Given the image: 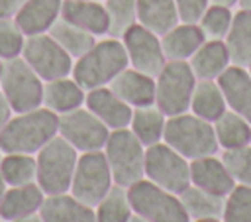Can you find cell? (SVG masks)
<instances>
[{
    "mask_svg": "<svg viewBox=\"0 0 251 222\" xmlns=\"http://www.w3.org/2000/svg\"><path fill=\"white\" fill-rule=\"evenodd\" d=\"M129 222H149V220H145V218H141V216H137V214H133Z\"/></svg>",
    "mask_w": 251,
    "mask_h": 222,
    "instance_id": "46",
    "label": "cell"
},
{
    "mask_svg": "<svg viewBox=\"0 0 251 222\" xmlns=\"http://www.w3.org/2000/svg\"><path fill=\"white\" fill-rule=\"evenodd\" d=\"M196 81L188 61H167L155 77V106L167 118L188 112Z\"/></svg>",
    "mask_w": 251,
    "mask_h": 222,
    "instance_id": "6",
    "label": "cell"
},
{
    "mask_svg": "<svg viewBox=\"0 0 251 222\" xmlns=\"http://www.w3.org/2000/svg\"><path fill=\"white\" fill-rule=\"evenodd\" d=\"M63 0H27L14 16L16 24L25 37L47 33L51 26L61 18Z\"/></svg>",
    "mask_w": 251,
    "mask_h": 222,
    "instance_id": "21",
    "label": "cell"
},
{
    "mask_svg": "<svg viewBox=\"0 0 251 222\" xmlns=\"http://www.w3.org/2000/svg\"><path fill=\"white\" fill-rule=\"evenodd\" d=\"M2 155H4V151H2V149H0V159H2Z\"/></svg>",
    "mask_w": 251,
    "mask_h": 222,
    "instance_id": "49",
    "label": "cell"
},
{
    "mask_svg": "<svg viewBox=\"0 0 251 222\" xmlns=\"http://www.w3.org/2000/svg\"><path fill=\"white\" fill-rule=\"evenodd\" d=\"M108 86L131 108L155 104V77L133 67H126Z\"/></svg>",
    "mask_w": 251,
    "mask_h": 222,
    "instance_id": "17",
    "label": "cell"
},
{
    "mask_svg": "<svg viewBox=\"0 0 251 222\" xmlns=\"http://www.w3.org/2000/svg\"><path fill=\"white\" fill-rule=\"evenodd\" d=\"M227 108L251 124V73L247 67L229 65L218 79Z\"/></svg>",
    "mask_w": 251,
    "mask_h": 222,
    "instance_id": "16",
    "label": "cell"
},
{
    "mask_svg": "<svg viewBox=\"0 0 251 222\" xmlns=\"http://www.w3.org/2000/svg\"><path fill=\"white\" fill-rule=\"evenodd\" d=\"M224 43L229 51L231 65H239V67L251 65V10L239 8L233 14Z\"/></svg>",
    "mask_w": 251,
    "mask_h": 222,
    "instance_id": "25",
    "label": "cell"
},
{
    "mask_svg": "<svg viewBox=\"0 0 251 222\" xmlns=\"http://www.w3.org/2000/svg\"><path fill=\"white\" fill-rule=\"evenodd\" d=\"M108 12V33L110 37H122L133 24H137L135 0H104Z\"/></svg>",
    "mask_w": 251,
    "mask_h": 222,
    "instance_id": "34",
    "label": "cell"
},
{
    "mask_svg": "<svg viewBox=\"0 0 251 222\" xmlns=\"http://www.w3.org/2000/svg\"><path fill=\"white\" fill-rule=\"evenodd\" d=\"M247 69H249V73H251V65H249V67H247Z\"/></svg>",
    "mask_w": 251,
    "mask_h": 222,
    "instance_id": "50",
    "label": "cell"
},
{
    "mask_svg": "<svg viewBox=\"0 0 251 222\" xmlns=\"http://www.w3.org/2000/svg\"><path fill=\"white\" fill-rule=\"evenodd\" d=\"M0 177L8 187L37 183V161L31 153H4L0 159Z\"/></svg>",
    "mask_w": 251,
    "mask_h": 222,
    "instance_id": "32",
    "label": "cell"
},
{
    "mask_svg": "<svg viewBox=\"0 0 251 222\" xmlns=\"http://www.w3.org/2000/svg\"><path fill=\"white\" fill-rule=\"evenodd\" d=\"M27 0H0V20L14 18Z\"/></svg>",
    "mask_w": 251,
    "mask_h": 222,
    "instance_id": "40",
    "label": "cell"
},
{
    "mask_svg": "<svg viewBox=\"0 0 251 222\" xmlns=\"http://www.w3.org/2000/svg\"><path fill=\"white\" fill-rule=\"evenodd\" d=\"M204 41L206 35L198 24L178 22L173 29L161 35V45L167 61H188Z\"/></svg>",
    "mask_w": 251,
    "mask_h": 222,
    "instance_id": "23",
    "label": "cell"
},
{
    "mask_svg": "<svg viewBox=\"0 0 251 222\" xmlns=\"http://www.w3.org/2000/svg\"><path fill=\"white\" fill-rule=\"evenodd\" d=\"M114 183L120 187H131L145 177V151L147 147L137 139L129 128L112 130L104 145Z\"/></svg>",
    "mask_w": 251,
    "mask_h": 222,
    "instance_id": "5",
    "label": "cell"
},
{
    "mask_svg": "<svg viewBox=\"0 0 251 222\" xmlns=\"http://www.w3.org/2000/svg\"><path fill=\"white\" fill-rule=\"evenodd\" d=\"M0 222H4V220H2V218H0Z\"/></svg>",
    "mask_w": 251,
    "mask_h": 222,
    "instance_id": "51",
    "label": "cell"
},
{
    "mask_svg": "<svg viewBox=\"0 0 251 222\" xmlns=\"http://www.w3.org/2000/svg\"><path fill=\"white\" fill-rule=\"evenodd\" d=\"M43 200H45V193L37 183L6 187V193L0 202V218L4 222H12L16 218L37 214Z\"/></svg>",
    "mask_w": 251,
    "mask_h": 222,
    "instance_id": "19",
    "label": "cell"
},
{
    "mask_svg": "<svg viewBox=\"0 0 251 222\" xmlns=\"http://www.w3.org/2000/svg\"><path fill=\"white\" fill-rule=\"evenodd\" d=\"M163 141L176 149L180 155H184L188 161L220 151L214 124L192 112L169 116L165 124Z\"/></svg>",
    "mask_w": 251,
    "mask_h": 222,
    "instance_id": "3",
    "label": "cell"
},
{
    "mask_svg": "<svg viewBox=\"0 0 251 222\" xmlns=\"http://www.w3.org/2000/svg\"><path fill=\"white\" fill-rule=\"evenodd\" d=\"M133 214L149 222H190L180 196L157 187L145 177L127 187Z\"/></svg>",
    "mask_w": 251,
    "mask_h": 222,
    "instance_id": "7",
    "label": "cell"
},
{
    "mask_svg": "<svg viewBox=\"0 0 251 222\" xmlns=\"http://www.w3.org/2000/svg\"><path fill=\"white\" fill-rule=\"evenodd\" d=\"M61 18L90 31L92 35L108 33V12L106 6L98 0H63Z\"/></svg>",
    "mask_w": 251,
    "mask_h": 222,
    "instance_id": "20",
    "label": "cell"
},
{
    "mask_svg": "<svg viewBox=\"0 0 251 222\" xmlns=\"http://www.w3.org/2000/svg\"><path fill=\"white\" fill-rule=\"evenodd\" d=\"M222 159L237 185L251 187V143L237 149L222 151Z\"/></svg>",
    "mask_w": 251,
    "mask_h": 222,
    "instance_id": "38",
    "label": "cell"
},
{
    "mask_svg": "<svg viewBox=\"0 0 251 222\" xmlns=\"http://www.w3.org/2000/svg\"><path fill=\"white\" fill-rule=\"evenodd\" d=\"M12 116H14V110H12V106L8 104V100L4 98V94L0 92V132L6 128V124L10 122Z\"/></svg>",
    "mask_w": 251,
    "mask_h": 222,
    "instance_id": "41",
    "label": "cell"
},
{
    "mask_svg": "<svg viewBox=\"0 0 251 222\" xmlns=\"http://www.w3.org/2000/svg\"><path fill=\"white\" fill-rule=\"evenodd\" d=\"M188 65L198 81H216L231 65V59L224 39H206L188 59Z\"/></svg>",
    "mask_w": 251,
    "mask_h": 222,
    "instance_id": "22",
    "label": "cell"
},
{
    "mask_svg": "<svg viewBox=\"0 0 251 222\" xmlns=\"http://www.w3.org/2000/svg\"><path fill=\"white\" fill-rule=\"evenodd\" d=\"M6 187H8V185H6L4 179L0 177V202H2V196H4V193H6Z\"/></svg>",
    "mask_w": 251,
    "mask_h": 222,
    "instance_id": "44",
    "label": "cell"
},
{
    "mask_svg": "<svg viewBox=\"0 0 251 222\" xmlns=\"http://www.w3.org/2000/svg\"><path fill=\"white\" fill-rule=\"evenodd\" d=\"M22 57L45 83L69 77L75 65V59L49 35V31L25 37Z\"/></svg>",
    "mask_w": 251,
    "mask_h": 222,
    "instance_id": "11",
    "label": "cell"
},
{
    "mask_svg": "<svg viewBox=\"0 0 251 222\" xmlns=\"http://www.w3.org/2000/svg\"><path fill=\"white\" fill-rule=\"evenodd\" d=\"M137 24L151 29L157 35L173 29L180 20L175 0H135Z\"/></svg>",
    "mask_w": 251,
    "mask_h": 222,
    "instance_id": "26",
    "label": "cell"
},
{
    "mask_svg": "<svg viewBox=\"0 0 251 222\" xmlns=\"http://www.w3.org/2000/svg\"><path fill=\"white\" fill-rule=\"evenodd\" d=\"M226 110H227V102L224 98L218 81H196L190 100V112L214 124Z\"/></svg>",
    "mask_w": 251,
    "mask_h": 222,
    "instance_id": "27",
    "label": "cell"
},
{
    "mask_svg": "<svg viewBox=\"0 0 251 222\" xmlns=\"http://www.w3.org/2000/svg\"><path fill=\"white\" fill-rule=\"evenodd\" d=\"M180 202L190 218V222L194 220H206V218H220L222 210H224V198L226 196H218L212 194L196 185H188L180 194Z\"/></svg>",
    "mask_w": 251,
    "mask_h": 222,
    "instance_id": "29",
    "label": "cell"
},
{
    "mask_svg": "<svg viewBox=\"0 0 251 222\" xmlns=\"http://www.w3.org/2000/svg\"><path fill=\"white\" fill-rule=\"evenodd\" d=\"M222 222H251V187L237 185L226 194Z\"/></svg>",
    "mask_w": 251,
    "mask_h": 222,
    "instance_id": "35",
    "label": "cell"
},
{
    "mask_svg": "<svg viewBox=\"0 0 251 222\" xmlns=\"http://www.w3.org/2000/svg\"><path fill=\"white\" fill-rule=\"evenodd\" d=\"M2 73H4V59H0V84H2Z\"/></svg>",
    "mask_w": 251,
    "mask_h": 222,
    "instance_id": "48",
    "label": "cell"
},
{
    "mask_svg": "<svg viewBox=\"0 0 251 222\" xmlns=\"http://www.w3.org/2000/svg\"><path fill=\"white\" fill-rule=\"evenodd\" d=\"M78 151L59 134L49 139L37 153V185L45 194H59L71 189Z\"/></svg>",
    "mask_w": 251,
    "mask_h": 222,
    "instance_id": "4",
    "label": "cell"
},
{
    "mask_svg": "<svg viewBox=\"0 0 251 222\" xmlns=\"http://www.w3.org/2000/svg\"><path fill=\"white\" fill-rule=\"evenodd\" d=\"M114 185L116 183H114L108 159L102 149L86 151L78 155L75 175L71 181V189H69L73 196H76L78 200L90 206H96Z\"/></svg>",
    "mask_w": 251,
    "mask_h": 222,
    "instance_id": "10",
    "label": "cell"
},
{
    "mask_svg": "<svg viewBox=\"0 0 251 222\" xmlns=\"http://www.w3.org/2000/svg\"><path fill=\"white\" fill-rule=\"evenodd\" d=\"M86 90L69 75L47 81L43 86V106L55 114H67L78 106H84Z\"/></svg>",
    "mask_w": 251,
    "mask_h": 222,
    "instance_id": "24",
    "label": "cell"
},
{
    "mask_svg": "<svg viewBox=\"0 0 251 222\" xmlns=\"http://www.w3.org/2000/svg\"><path fill=\"white\" fill-rule=\"evenodd\" d=\"M165 124H167V116L155 106H141V108H133L131 114V122H129V130L137 136V139L149 147L153 143L163 141V134H165Z\"/></svg>",
    "mask_w": 251,
    "mask_h": 222,
    "instance_id": "30",
    "label": "cell"
},
{
    "mask_svg": "<svg viewBox=\"0 0 251 222\" xmlns=\"http://www.w3.org/2000/svg\"><path fill=\"white\" fill-rule=\"evenodd\" d=\"M194 222H222L220 218H206V220H194Z\"/></svg>",
    "mask_w": 251,
    "mask_h": 222,
    "instance_id": "47",
    "label": "cell"
},
{
    "mask_svg": "<svg viewBox=\"0 0 251 222\" xmlns=\"http://www.w3.org/2000/svg\"><path fill=\"white\" fill-rule=\"evenodd\" d=\"M239 8H243V10H251V0H239Z\"/></svg>",
    "mask_w": 251,
    "mask_h": 222,
    "instance_id": "45",
    "label": "cell"
},
{
    "mask_svg": "<svg viewBox=\"0 0 251 222\" xmlns=\"http://www.w3.org/2000/svg\"><path fill=\"white\" fill-rule=\"evenodd\" d=\"M120 39L126 47L129 67H133L145 75H151V77H157L159 71L165 67L167 57L163 53L161 35L153 33L151 29L143 28L141 24H133Z\"/></svg>",
    "mask_w": 251,
    "mask_h": 222,
    "instance_id": "13",
    "label": "cell"
},
{
    "mask_svg": "<svg viewBox=\"0 0 251 222\" xmlns=\"http://www.w3.org/2000/svg\"><path fill=\"white\" fill-rule=\"evenodd\" d=\"M43 86L45 81L25 63L24 57L4 61L0 92L12 106L14 114L43 106Z\"/></svg>",
    "mask_w": 251,
    "mask_h": 222,
    "instance_id": "8",
    "label": "cell"
},
{
    "mask_svg": "<svg viewBox=\"0 0 251 222\" xmlns=\"http://www.w3.org/2000/svg\"><path fill=\"white\" fill-rule=\"evenodd\" d=\"M25 43V35L16 24L14 18H4L0 20V59H16L22 57Z\"/></svg>",
    "mask_w": 251,
    "mask_h": 222,
    "instance_id": "37",
    "label": "cell"
},
{
    "mask_svg": "<svg viewBox=\"0 0 251 222\" xmlns=\"http://www.w3.org/2000/svg\"><path fill=\"white\" fill-rule=\"evenodd\" d=\"M96 222H129L133 216V208L129 202V194L126 187L114 185L106 196L94 206Z\"/></svg>",
    "mask_w": 251,
    "mask_h": 222,
    "instance_id": "33",
    "label": "cell"
},
{
    "mask_svg": "<svg viewBox=\"0 0 251 222\" xmlns=\"http://www.w3.org/2000/svg\"><path fill=\"white\" fill-rule=\"evenodd\" d=\"M12 222H43V218H41L39 212H37V214H29V216H24V218H16V220H12Z\"/></svg>",
    "mask_w": 251,
    "mask_h": 222,
    "instance_id": "42",
    "label": "cell"
},
{
    "mask_svg": "<svg viewBox=\"0 0 251 222\" xmlns=\"http://www.w3.org/2000/svg\"><path fill=\"white\" fill-rule=\"evenodd\" d=\"M214 132L222 151L237 149L251 143V124L229 108L214 122Z\"/></svg>",
    "mask_w": 251,
    "mask_h": 222,
    "instance_id": "28",
    "label": "cell"
},
{
    "mask_svg": "<svg viewBox=\"0 0 251 222\" xmlns=\"http://www.w3.org/2000/svg\"><path fill=\"white\" fill-rule=\"evenodd\" d=\"M231 20H233L231 8L210 4V6L206 8L204 16L200 18L198 26H200V29L204 31L206 39H224V37L227 35V31H229Z\"/></svg>",
    "mask_w": 251,
    "mask_h": 222,
    "instance_id": "36",
    "label": "cell"
},
{
    "mask_svg": "<svg viewBox=\"0 0 251 222\" xmlns=\"http://www.w3.org/2000/svg\"><path fill=\"white\" fill-rule=\"evenodd\" d=\"M210 4H216V6H226V8H233L235 4H239V0H210Z\"/></svg>",
    "mask_w": 251,
    "mask_h": 222,
    "instance_id": "43",
    "label": "cell"
},
{
    "mask_svg": "<svg viewBox=\"0 0 251 222\" xmlns=\"http://www.w3.org/2000/svg\"><path fill=\"white\" fill-rule=\"evenodd\" d=\"M39 216L43 222H96L94 206L78 200L69 191L59 194H45Z\"/></svg>",
    "mask_w": 251,
    "mask_h": 222,
    "instance_id": "18",
    "label": "cell"
},
{
    "mask_svg": "<svg viewBox=\"0 0 251 222\" xmlns=\"http://www.w3.org/2000/svg\"><path fill=\"white\" fill-rule=\"evenodd\" d=\"M126 67H129V59L122 39L106 37L75 59L71 77L84 90H92L98 86H108Z\"/></svg>",
    "mask_w": 251,
    "mask_h": 222,
    "instance_id": "2",
    "label": "cell"
},
{
    "mask_svg": "<svg viewBox=\"0 0 251 222\" xmlns=\"http://www.w3.org/2000/svg\"><path fill=\"white\" fill-rule=\"evenodd\" d=\"M84 106L100 122H104L110 128V132L127 128L131 122V114H133V108L127 102H124L110 86H98V88L86 90Z\"/></svg>",
    "mask_w": 251,
    "mask_h": 222,
    "instance_id": "14",
    "label": "cell"
},
{
    "mask_svg": "<svg viewBox=\"0 0 251 222\" xmlns=\"http://www.w3.org/2000/svg\"><path fill=\"white\" fill-rule=\"evenodd\" d=\"M178 20L182 24H198L204 16L206 8L210 6V0H175Z\"/></svg>",
    "mask_w": 251,
    "mask_h": 222,
    "instance_id": "39",
    "label": "cell"
},
{
    "mask_svg": "<svg viewBox=\"0 0 251 222\" xmlns=\"http://www.w3.org/2000/svg\"><path fill=\"white\" fill-rule=\"evenodd\" d=\"M59 134V114L45 106L18 112L0 132V149L4 153L35 155L49 139Z\"/></svg>",
    "mask_w": 251,
    "mask_h": 222,
    "instance_id": "1",
    "label": "cell"
},
{
    "mask_svg": "<svg viewBox=\"0 0 251 222\" xmlns=\"http://www.w3.org/2000/svg\"><path fill=\"white\" fill-rule=\"evenodd\" d=\"M49 35L73 57V59H78L80 55H84L94 43H96V35H92L90 31L59 18L51 29H49Z\"/></svg>",
    "mask_w": 251,
    "mask_h": 222,
    "instance_id": "31",
    "label": "cell"
},
{
    "mask_svg": "<svg viewBox=\"0 0 251 222\" xmlns=\"http://www.w3.org/2000/svg\"><path fill=\"white\" fill-rule=\"evenodd\" d=\"M145 179L180 194L190 185V161L165 141L153 143L145 151Z\"/></svg>",
    "mask_w": 251,
    "mask_h": 222,
    "instance_id": "9",
    "label": "cell"
},
{
    "mask_svg": "<svg viewBox=\"0 0 251 222\" xmlns=\"http://www.w3.org/2000/svg\"><path fill=\"white\" fill-rule=\"evenodd\" d=\"M190 183L218 196H226L235 187V179L218 153L190 161Z\"/></svg>",
    "mask_w": 251,
    "mask_h": 222,
    "instance_id": "15",
    "label": "cell"
},
{
    "mask_svg": "<svg viewBox=\"0 0 251 222\" xmlns=\"http://www.w3.org/2000/svg\"><path fill=\"white\" fill-rule=\"evenodd\" d=\"M59 136L65 138L78 153L104 149L110 128L100 122L86 106H78L59 116Z\"/></svg>",
    "mask_w": 251,
    "mask_h": 222,
    "instance_id": "12",
    "label": "cell"
}]
</instances>
